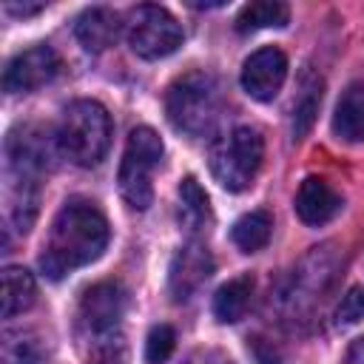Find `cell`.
<instances>
[{
    "label": "cell",
    "mask_w": 364,
    "mask_h": 364,
    "mask_svg": "<svg viewBox=\"0 0 364 364\" xmlns=\"http://www.w3.org/2000/svg\"><path fill=\"white\" fill-rule=\"evenodd\" d=\"M108 219L94 202L68 199L51 222L48 239L40 253V270L57 282L65 273L100 259L108 245Z\"/></svg>",
    "instance_id": "1"
},
{
    "label": "cell",
    "mask_w": 364,
    "mask_h": 364,
    "mask_svg": "<svg viewBox=\"0 0 364 364\" xmlns=\"http://www.w3.org/2000/svg\"><path fill=\"white\" fill-rule=\"evenodd\" d=\"M222 111L219 82L208 71H188L168 85L165 114L185 136H205L213 131Z\"/></svg>",
    "instance_id": "2"
},
{
    "label": "cell",
    "mask_w": 364,
    "mask_h": 364,
    "mask_svg": "<svg viewBox=\"0 0 364 364\" xmlns=\"http://www.w3.org/2000/svg\"><path fill=\"white\" fill-rule=\"evenodd\" d=\"M111 145V117L97 100H74L57 125V148L80 168L97 165Z\"/></svg>",
    "instance_id": "3"
},
{
    "label": "cell",
    "mask_w": 364,
    "mask_h": 364,
    "mask_svg": "<svg viewBox=\"0 0 364 364\" xmlns=\"http://www.w3.org/2000/svg\"><path fill=\"white\" fill-rule=\"evenodd\" d=\"M264 162V139L250 125H236L210 145V173L225 191H247Z\"/></svg>",
    "instance_id": "4"
},
{
    "label": "cell",
    "mask_w": 364,
    "mask_h": 364,
    "mask_svg": "<svg viewBox=\"0 0 364 364\" xmlns=\"http://www.w3.org/2000/svg\"><path fill=\"white\" fill-rule=\"evenodd\" d=\"M162 139L154 128L148 125H139L128 134V142H125V151H122V162H119V193L122 199L136 208V210H145L154 199V171L159 168L162 162Z\"/></svg>",
    "instance_id": "5"
},
{
    "label": "cell",
    "mask_w": 364,
    "mask_h": 364,
    "mask_svg": "<svg viewBox=\"0 0 364 364\" xmlns=\"http://www.w3.org/2000/svg\"><path fill=\"white\" fill-rule=\"evenodd\" d=\"M128 46L142 60H162L182 46V26L162 6H136L128 17Z\"/></svg>",
    "instance_id": "6"
},
{
    "label": "cell",
    "mask_w": 364,
    "mask_h": 364,
    "mask_svg": "<svg viewBox=\"0 0 364 364\" xmlns=\"http://www.w3.org/2000/svg\"><path fill=\"white\" fill-rule=\"evenodd\" d=\"M63 68V60L60 54L40 43V46H31L20 54H14L3 71V88L9 94H28L46 82H51Z\"/></svg>",
    "instance_id": "7"
},
{
    "label": "cell",
    "mask_w": 364,
    "mask_h": 364,
    "mask_svg": "<svg viewBox=\"0 0 364 364\" xmlns=\"http://www.w3.org/2000/svg\"><path fill=\"white\" fill-rule=\"evenodd\" d=\"M287 80V57L276 46L253 51L242 65V88L259 102H270Z\"/></svg>",
    "instance_id": "8"
},
{
    "label": "cell",
    "mask_w": 364,
    "mask_h": 364,
    "mask_svg": "<svg viewBox=\"0 0 364 364\" xmlns=\"http://www.w3.org/2000/svg\"><path fill=\"white\" fill-rule=\"evenodd\" d=\"M213 273V256L202 242L182 245L168 267V293L173 301L191 299Z\"/></svg>",
    "instance_id": "9"
},
{
    "label": "cell",
    "mask_w": 364,
    "mask_h": 364,
    "mask_svg": "<svg viewBox=\"0 0 364 364\" xmlns=\"http://www.w3.org/2000/svg\"><path fill=\"white\" fill-rule=\"evenodd\" d=\"M341 210V196L318 176H307L296 191V216L304 225H327Z\"/></svg>",
    "instance_id": "10"
},
{
    "label": "cell",
    "mask_w": 364,
    "mask_h": 364,
    "mask_svg": "<svg viewBox=\"0 0 364 364\" xmlns=\"http://www.w3.org/2000/svg\"><path fill=\"white\" fill-rule=\"evenodd\" d=\"M74 34L85 51H105L119 34V17H117V11H111L105 6L88 9L77 17Z\"/></svg>",
    "instance_id": "11"
},
{
    "label": "cell",
    "mask_w": 364,
    "mask_h": 364,
    "mask_svg": "<svg viewBox=\"0 0 364 364\" xmlns=\"http://www.w3.org/2000/svg\"><path fill=\"white\" fill-rule=\"evenodd\" d=\"M333 134L344 142H361L364 139V82H350L333 114Z\"/></svg>",
    "instance_id": "12"
},
{
    "label": "cell",
    "mask_w": 364,
    "mask_h": 364,
    "mask_svg": "<svg viewBox=\"0 0 364 364\" xmlns=\"http://www.w3.org/2000/svg\"><path fill=\"white\" fill-rule=\"evenodd\" d=\"M37 299V284L34 276L26 267L9 264L3 270V296H0V316L11 318L17 313H26Z\"/></svg>",
    "instance_id": "13"
},
{
    "label": "cell",
    "mask_w": 364,
    "mask_h": 364,
    "mask_svg": "<svg viewBox=\"0 0 364 364\" xmlns=\"http://www.w3.org/2000/svg\"><path fill=\"white\" fill-rule=\"evenodd\" d=\"M250 296H253V276L250 273L228 279L216 290V296H213V316H216V321H222V324L239 321L245 316L247 304H250Z\"/></svg>",
    "instance_id": "14"
},
{
    "label": "cell",
    "mask_w": 364,
    "mask_h": 364,
    "mask_svg": "<svg viewBox=\"0 0 364 364\" xmlns=\"http://www.w3.org/2000/svg\"><path fill=\"white\" fill-rule=\"evenodd\" d=\"M179 222L196 233L210 222V202L208 193L202 191V185L196 182V176H185L179 179Z\"/></svg>",
    "instance_id": "15"
},
{
    "label": "cell",
    "mask_w": 364,
    "mask_h": 364,
    "mask_svg": "<svg viewBox=\"0 0 364 364\" xmlns=\"http://www.w3.org/2000/svg\"><path fill=\"white\" fill-rule=\"evenodd\" d=\"M290 20V9L279 0H256V3H247L239 17H236V28L242 34L247 31H259V28H282L287 26Z\"/></svg>",
    "instance_id": "16"
},
{
    "label": "cell",
    "mask_w": 364,
    "mask_h": 364,
    "mask_svg": "<svg viewBox=\"0 0 364 364\" xmlns=\"http://www.w3.org/2000/svg\"><path fill=\"white\" fill-rule=\"evenodd\" d=\"M270 230H273L270 213L267 210H250V213L236 219L230 236L242 253H256L270 242Z\"/></svg>",
    "instance_id": "17"
},
{
    "label": "cell",
    "mask_w": 364,
    "mask_h": 364,
    "mask_svg": "<svg viewBox=\"0 0 364 364\" xmlns=\"http://www.w3.org/2000/svg\"><path fill=\"white\" fill-rule=\"evenodd\" d=\"M3 364H46L40 338L23 330L3 333Z\"/></svg>",
    "instance_id": "18"
},
{
    "label": "cell",
    "mask_w": 364,
    "mask_h": 364,
    "mask_svg": "<svg viewBox=\"0 0 364 364\" xmlns=\"http://www.w3.org/2000/svg\"><path fill=\"white\" fill-rule=\"evenodd\" d=\"M318 102H321V80L318 77H304L301 82V94L293 105V134L296 139H301L313 119H316V111H318Z\"/></svg>",
    "instance_id": "19"
},
{
    "label": "cell",
    "mask_w": 364,
    "mask_h": 364,
    "mask_svg": "<svg viewBox=\"0 0 364 364\" xmlns=\"http://www.w3.org/2000/svg\"><path fill=\"white\" fill-rule=\"evenodd\" d=\"M176 347V333L171 324H156L151 327L148 338H145V364H165L168 355Z\"/></svg>",
    "instance_id": "20"
},
{
    "label": "cell",
    "mask_w": 364,
    "mask_h": 364,
    "mask_svg": "<svg viewBox=\"0 0 364 364\" xmlns=\"http://www.w3.org/2000/svg\"><path fill=\"white\" fill-rule=\"evenodd\" d=\"M361 318H364V287L355 284L341 296L338 310H336V321L347 327V324H358Z\"/></svg>",
    "instance_id": "21"
},
{
    "label": "cell",
    "mask_w": 364,
    "mask_h": 364,
    "mask_svg": "<svg viewBox=\"0 0 364 364\" xmlns=\"http://www.w3.org/2000/svg\"><path fill=\"white\" fill-rule=\"evenodd\" d=\"M43 9H46V3H14V0L6 3V11H9V14H20V17L37 14V11H43Z\"/></svg>",
    "instance_id": "22"
},
{
    "label": "cell",
    "mask_w": 364,
    "mask_h": 364,
    "mask_svg": "<svg viewBox=\"0 0 364 364\" xmlns=\"http://www.w3.org/2000/svg\"><path fill=\"white\" fill-rule=\"evenodd\" d=\"M344 364H364V338H358V341L350 344V350L344 355Z\"/></svg>",
    "instance_id": "23"
},
{
    "label": "cell",
    "mask_w": 364,
    "mask_h": 364,
    "mask_svg": "<svg viewBox=\"0 0 364 364\" xmlns=\"http://www.w3.org/2000/svg\"><path fill=\"white\" fill-rule=\"evenodd\" d=\"M202 364H233V361H230L228 355H222V353H208Z\"/></svg>",
    "instance_id": "24"
}]
</instances>
